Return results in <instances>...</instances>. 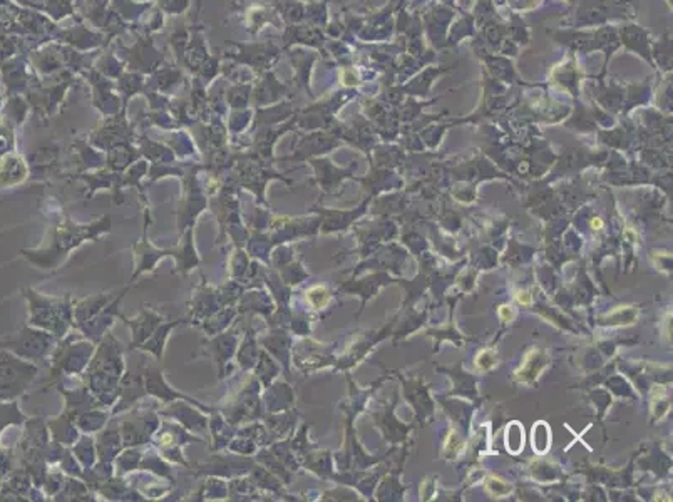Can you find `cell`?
I'll use <instances>...</instances> for the list:
<instances>
[{"label": "cell", "mask_w": 673, "mask_h": 502, "mask_svg": "<svg viewBox=\"0 0 673 502\" xmlns=\"http://www.w3.org/2000/svg\"><path fill=\"white\" fill-rule=\"evenodd\" d=\"M531 442H532V449L537 454H546L551 447V430L550 425L546 422H537L532 427V434H531Z\"/></svg>", "instance_id": "3957f363"}, {"label": "cell", "mask_w": 673, "mask_h": 502, "mask_svg": "<svg viewBox=\"0 0 673 502\" xmlns=\"http://www.w3.org/2000/svg\"><path fill=\"white\" fill-rule=\"evenodd\" d=\"M548 365V356L545 351L541 350H531L527 351V355L524 356V361L521 363L519 370H516V380L517 382H532L536 380L537 376L543 373V370L546 368Z\"/></svg>", "instance_id": "6da1fadb"}, {"label": "cell", "mask_w": 673, "mask_h": 502, "mask_svg": "<svg viewBox=\"0 0 673 502\" xmlns=\"http://www.w3.org/2000/svg\"><path fill=\"white\" fill-rule=\"evenodd\" d=\"M486 487H487V489H489L494 495H497V497H502V495L507 494V492L511 490V487L507 485L506 482H502V480H499V479H494V477L487 479Z\"/></svg>", "instance_id": "277c9868"}, {"label": "cell", "mask_w": 673, "mask_h": 502, "mask_svg": "<svg viewBox=\"0 0 673 502\" xmlns=\"http://www.w3.org/2000/svg\"><path fill=\"white\" fill-rule=\"evenodd\" d=\"M494 363H496V355L492 353L491 350L481 351V353L477 355V358H476V365H477V368H479V370H489Z\"/></svg>", "instance_id": "5b68a950"}, {"label": "cell", "mask_w": 673, "mask_h": 502, "mask_svg": "<svg viewBox=\"0 0 673 502\" xmlns=\"http://www.w3.org/2000/svg\"><path fill=\"white\" fill-rule=\"evenodd\" d=\"M499 315H501V318L502 320H506V321H511L512 320V316H514V313H512V308L511 306H507V305H502L501 308H499Z\"/></svg>", "instance_id": "8992f818"}, {"label": "cell", "mask_w": 673, "mask_h": 502, "mask_svg": "<svg viewBox=\"0 0 673 502\" xmlns=\"http://www.w3.org/2000/svg\"><path fill=\"white\" fill-rule=\"evenodd\" d=\"M591 226H593V229H600L601 226H603V223H601V219H598V218H595V219H591Z\"/></svg>", "instance_id": "ba28073f"}, {"label": "cell", "mask_w": 673, "mask_h": 502, "mask_svg": "<svg viewBox=\"0 0 673 502\" xmlns=\"http://www.w3.org/2000/svg\"><path fill=\"white\" fill-rule=\"evenodd\" d=\"M504 442H506L507 452L512 455H517L522 449H524V427H522L519 422H511V424L506 427Z\"/></svg>", "instance_id": "7a4b0ae2"}, {"label": "cell", "mask_w": 673, "mask_h": 502, "mask_svg": "<svg viewBox=\"0 0 673 502\" xmlns=\"http://www.w3.org/2000/svg\"><path fill=\"white\" fill-rule=\"evenodd\" d=\"M516 298H517V301H519V303H522V305H529V303H531V295H529V293H526V291H517Z\"/></svg>", "instance_id": "52a82bcc"}]
</instances>
